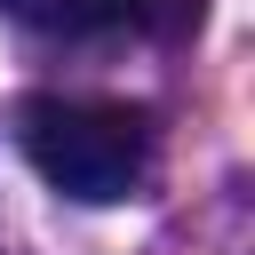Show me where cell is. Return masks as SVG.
Returning a JSON list of instances; mask_svg holds the SVG:
<instances>
[{"mask_svg": "<svg viewBox=\"0 0 255 255\" xmlns=\"http://www.w3.org/2000/svg\"><path fill=\"white\" fill-rule=\"evenodd\" d=\"M16 143L56 183L64 199L112 207L135 199L151 175V112L143 104H104V96H32L16 112Z\"/></svg>", "mask_w": 255, "mask_h": 255, "instance_id": "6da1fadb", "label": "cell"}, {"mask_svg": "<svg viewBox=\"0 0 255 255\" xmlns=\"http://www.w3.org/2000/svg\"><path fill=\"white\" fill-rule=\"evenodd\" d=\"M0 8L32 32H112L135 16V0H0Z\"/></svg>", "mask_w": 255, "mask_h": 255, "instance_id": "7a4b0ae2", "label": "cell"}]
</instances>
